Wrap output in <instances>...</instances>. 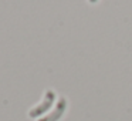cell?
Returning <instances> with one entry per match:
<instances>
[{
    "mask_svg": "<svg viewBox=\"0 0 132 121\" xmlns=\"http://www.w3.org/2000/svg\"><path fill=\"white\" fill-rule=\"evenodd\" d=\"M55 101V93L53 91V90H47L46 91V95H44V100L41 104H38V105H36L34 108H31L29 111V115L31 118H37L40 117L41 114H44L46 111H48L50 108H51L53 103Z\"/></svg>",
    "mask_w": 132,
    "mask_h": 121,
    "instance_id": "cell-1",
    "label": "cell"
},
{
    "mask_svg": "<svg viewBox=\"0 0 132 121\" xmlns=\"http://www.w3.org/2000/svg\"><path fill=\"white\" fill-rule=\"evenodd\" d=\"M98 0H89V3H97Z\"/></svg>",
    "mask_w": 132,
    "mask_h": 121,
    "instance_id": "cell-3",
    "label": "cell"
},
{
    "mask_svg": "<svg viewBox=\"0 0 132 121\" xmlns=\"http://www.w3.org/2000/svg\"><path fill=\"white\" fill-rule=\"evenodd\" d=\"M65 108H67V100L63 97V98H60V100H58V103H57V105H55V108L53 110V112H50L48 115L40 118L38 121H58L64 115Z\"/></svg>",
    "mask_w": 132,
    "mask_h": 121,
    "instance_id": "cell-2",
    "label": "cell"
}]
</instances>
